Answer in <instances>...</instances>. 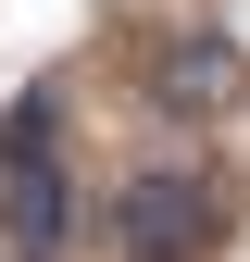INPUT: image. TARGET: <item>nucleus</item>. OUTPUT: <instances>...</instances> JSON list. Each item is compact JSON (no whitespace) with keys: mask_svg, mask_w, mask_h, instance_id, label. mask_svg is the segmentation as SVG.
I'll return each mask as SVG.
<instances>
[{"mask_svg":"<svg viewBox=\"0 0 250 262\" xmlns=\"http://www.w3.org/2000/svg\"><path fill=\"white\" fill-rule=\"evenodd\" d=\"M113 250L125 262H213L225 250V187L213 175H125L113 187Z\"/></svg>","mask_w":250,"mask_h":262,"instance_id":"obj_1","label":"nucleus"},{"mask_svg":"<svg viewBox=\"0 0 250 262\" xmlns=\"http://www.w3.org/2000/svg\"><path fill=\"white\" fill-rule=\"evenodd\" d=\"M0 237H13V262H50L75 237V200L50 162V100H13V125H0Z\"/></svg>","mask_w":250,"mask_h":262,"instance_id":"obj_2","label":"nucleus"},{"mask_svg":"<svg viewBox=\"0 0 250 262\" xmlns=\"http://www.w3.org/2000/svg\"><path fill=\"white\" fill-rule=\"evenodd\" d=\"M150 100L163 113H238L250 100V62L225 38H175V50H150Z\"/></svg>","mask_w":250,"mask_h":262,"instance_id":"obj_3","label":"nucleus"}]
</instances>
